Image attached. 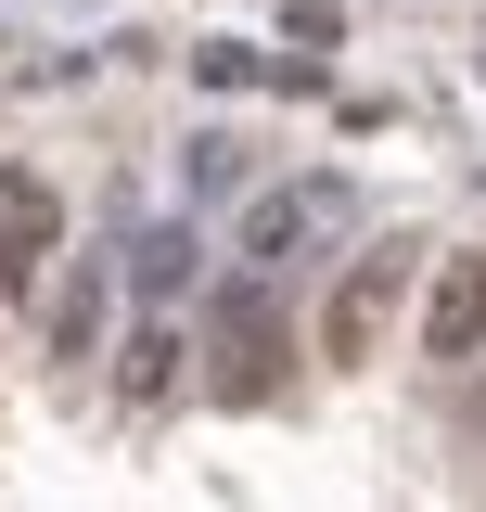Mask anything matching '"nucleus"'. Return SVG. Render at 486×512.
<instances>
[{
	"label": "nucleus",
	"mask_w": 486,
	"mask_h": 512,
	"mask_svg": "<svg viewBox=\"0 0 486 512\" xmlns=\"http://www.w3.org/2000/svg\"><path fill=\"white\" fill-rule=\"evenodd\" d=\"M167 372H180V333L141 320V346H128V397H167Z\"/></svg>",
	"instance_id": "423d86ee"
},
{
	"label": "nucleus",
	"mask_w": 486,
	"mask_h": 512,
	"mask_svg": "<svg viewBox=\"0 0 486 512\" xmlns=\"http://www.w3.org/2000/svg\"><path fill=\"white\" fill-rule=\"evenodd\" d=\"M205 359H218V397L231 410H256V397H282V359H295V320H282V295L243 269V282H218V308H205Z\"/></svg>",
	"instance_id": "f257e3e1"
},
{
	"label": "nucleus",
	"mask_w": 486,
	"mask_h": 512,
	"mask_svg": "<svg viewBox=\"0 0 486 512\" xmlns=\"http://www.w3.org/2000/svg\"><path fill=\"white\" fill-rule=\"evenodd\" d=\"M52 244H64V192L39 167H0V295H39Z\"/></svg>",
	"instance_id": "7ed1b4c3"
},
{
	"label": "nucleus",
	"mask_w": 486,
	"mask_h": 512,
	"mask_svg": "<svg viewBox=\"0 0 486 512\" xmlns=\"http://www.w3.org/2000/svg\"><path fill=\"white\" fill-rule=\"evenodd\" d=\"M397 282H410V256L384 244V256H359L346 282H333V308H320V359L333 372H359V359H384V320H397Z\"/></svg>",
	"instance_id": "f03ea898"
},
{
	"label": "nucleus",
	"mask_w": 486,
	"mask_h": 512,
	"mask_svg": "<svg viewBox=\"0 0 486 512\" xmlns=\"http://www.w3.org/2000/svg\"><path fill=\"white\" fill-rule=\"evenodd\" d=\"M320 218H346V192H333V180H307V192H269V205L243 218V256H256V269H282V256H295L307 231H320Z\"/></svg>",
	"instance_id": "39448f33"
},
{
	"label": "nucleus",
	"mask_w": 486,
	"mask_h": 512,
	"mask_svg": "<svg viewBox=\"0 0 486 512\" xmlns=\"http://www.w3.org/2000/svg\"><path fill=\"white\" fill-rule=\"evenodd\" d=\"M180 256H192L180 231H154V244H141V295H180Z\"/></svg>",
	"instance_id": "0eeeda50"
},
{
	"label": "nucleus",
	"mask_w": 486,
	"mask_h": 512,
	"mask_svg": "<svg viewBox=\"0 0 486 512\" xmlns=\"http://www.w3.org/2000/svg\"><path fill=\"white\" fill-rule=\"evenodd\" d=\"M486 346V256H448L423 295V359H474Z\"/></svg>",
	"instance_id": "20e7f679"
},
{
	"label": "nucleus",
	"mask_w": 486,
	"mask_h": 512,
	"mask_svg": "<svg viewBox=\"0 0 486 512\" xmlns=\"http://www.w3.org/2000/svg\"><path fill=\"white\" fill-rule=\"evenodd\" d=\"M474 423H486V397H474Z\"/></svg>",
	"instance_id": "6e6552de"
}]
</instances>
